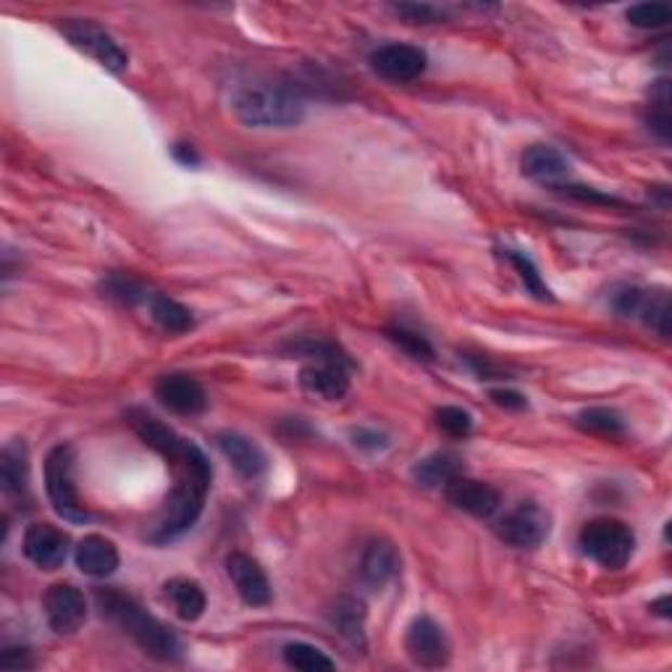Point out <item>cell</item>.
<instances>
[{"label": "cell", "mask_w": 672, "mask_h": 672, "mask_svg": "<svg viewBox=\"0 0 672 672\" xmlns=\"http://www.w3.org/2000/svg\"><path fill=\"white\" fill-rule=\"evenodd\" d=\"M173 158H177L179 164H184V166H197V164H201V155L192 151L190 145H177V147H173Z\"/></svg>", "instance_id": "obj_40"}, {"label": "cell", "mask_w": 672, "mask_h": 672, "mask_svg": "<svg viewBox=\"0 0 672 672\" xmlns=\"http://www.w3.org/2000/svg\"><path fill=\"white\" fill-rule=\"evenodd\" d=\"M42 609H46L48 625L59 636L77 633L87 620V599L82 589H77L74 583H53L42 596Z\"/></svg>", "instance_id": "obj_9"}, {"label": "cell", "mask_w": 672, "mask_h": 672, "mask_svg": "<svg viewBox=\"0 0 672 672\" xmlns=\"http://www.w3.org/2000/svg\"><path fill=\"white\" fill-rule=\"evenodd\" d=\"M457 476H463V460L454 452H434L413 465V478L426 489L447 487Z\"/></svg>", "instance_id": "obj_23"}, {"label": "cell", "mask_w": 672, "mask_h": 672, "mask_svg": "<svg viewBox=\"0 0 672 672\" xmlns=\"http://www.w3.org/2000/svg\"><path fill=\"white\" fill-rule=\"evenodd\" d=\"M328 622L354 649H365V605L354 596H339L328 609Z\"/></svg>", "instance_id": "obj_22"}, {"label": "cell", "mask_w": 672, "mask_h": 672, "mask_svg": "<svg viewBox=\"0 0 672 672\" xmlns=\"http://www.w3.org/2000/svg\"><path fill=\"white\" fill-rule=\"evenodd\" d=\"M672 9L668 3H638L628 9V22L641 29H659L670 24Z\"/></svg>", "instance_id": "obj_33"}, {"label": "cell", "mask_w": 672, "mask_h": 672, "mask_svg": "<svg viewBox=\"0 0 672 672\" xmlns=\"http://www.w3.org/2000/svg\"><path fill=\"white\" fill-rule=\"evenodd\" d=\"M232 111L245 127L286 129L305 118V103L295 87L282 82H247L232 95Z\"/></svg>", "instance_id": "obj_3"}, {"label": "cell", "mask_w": 672, "mask_h": 672, "mask_svg": "<svg viewBox=\"0 0 672 672\" xmlns=\"http://www.w3.org/2000/svg\"><path fill=\"white\" fill-rule=\"evenodd\" d=\"M129 426L134 428L137 437L145 441L151 450L164 454L173 468L177 483H173L171 494H168L160 518L147 531L151 544H171V541L184 537L201 520L214 470H210L208 457H205L201 447L182 439L173 428H168L166 423L153 418V415L132 410L129 413Z\"/></svg>", "instance_id": "obj_1"}, {"label": "cell", "mask_w": 672, "mask_h": 672, "mask_svg": "<svg viewBox=\"0 0 672 672\" xmlns=\"http://www.w3.org/2000/svg\"><path fill=\"white\" fill-rule=\"evenodd\" d=\"M147 308H151L153 321L158 323L166 334H186L195 326V319H192L190 310L166 295H151Z\"/></svg>", "instance_id": "obj_24"}, {"label": "cell", "mask_w": 672, "mask_h": 672, "mask_svg": "<svg viewBox=\"0 0 672 672\" xmlns=\"http://www.w3.org/2000/svg\"><path fill=\"white\" fill-rule=\"evenodd\" d=\"M502 258L507 260L509 266H513L515 271H518L520 282L522 286H526V292H531L533 297L541 302H552L555 297H552V289L544 284V279H541V273L537 269V263H533L531 258H528L526 253L520 250H502Z\"/></svg>", "instance_id": "obj_25"}, {"label": "cell", "mask_w": 672, "mask_h": 672, "mask_svg": "<svg viewBox=\"0 0 672 672\" xmlns=\"http://www.w3.org/2000/svg\"><path fill=\"white\" fill-rule=\"evenodd\" d=\"M155 400L177 415H197L208 408V395L201 382L186 373H168L155 384Z\"/></svg>", "instance_id": "obj_13"}, {"label": "cell", "mask_w": 672, "mask_h": 672, "mask_svg": "<svg viewBox=\"0 0 672 672\" xmlns=\"http://www.w3.org/2000/svg\"><path fill=\"white\" fill-rule=\"evenodd\" d=\"M0 489L9 500L29 496V452L22 439L9 441L0 452Z\"/></svg>", "instance_id": "obj_17"}, {"label": "cell", "mask_w": 672, "mask_h": 672, "mask_svg": "<svg viewBox=\"0 0 672 672\" xmlns=\"http://www.w3.org/2000/svg\"><path fill=\"white\" fill-rule=\"evenodd\" d=\"M557 190H563L565 195L576 197V201H583V203H596V205H622L618 197L612 195H602V192L591 190V186H557Z\"/></svg>", "instance_id": "obj_38"}, {"label": "cell", "mask_w": 672, "mask_h": 672, "mask_svg": "<svg viewBox=\"0 0 672 672\" xmlns=\"http://www.w3.org/2000/svg\"><path fill=\"white\" fill-rule=\"evenodd\" d=\"M491 400H494V404H500V408H507V410H522L528 404L526 397L515 389H491Z\"/></svg>", "instance_id": "obj_39"}, {"label": "cell", "mask_w": 672, "mask_h": 672, "mask_svg": "<svg viewBox=\"0 0 672 672\" xmlns=\"http://www.w3.org/2000/svg\"><path fill=\"white\" fill-rule=\"evenodd\" d=\"M59 29L77 51L95 59L108 72L121 74L129 66V55L118 46L116 37L92 18H61Z\"/></svg>", "instance_id": "obj_6"}, {"label": "cell", "mask_w": 672, "mask_h": 672, "mask_svg": "<svg viewBox=\"0 0 672 672\" xmlns=\"http://www.w3.org/2000/svg\"><path fill=\"white\" fill-rule=\"evenodd\" d=\"M352 444L358 447V450H365V452H382L389 447V439L384 437V434L373 431V428H354Z\"/></svg>", "instance_id": "obj_37"}, {"label": "cell", "mask_w": 672, "mask_h": 672, "mask_svg": "<svg viewBox=\"0 0 672 672\" xmlns=\"http://www.w3.org/2000/svg\"><path fill=\"white\" fill-rule=\"evenodd\" d=\"M371 66L378 77L389 79V82L404 85L423 77V72H426L428 66V55L415 46L389 42V46L376 48V51L371 53Z\"/></svg>", "instance_id": "obj_10"}, {"label": "cell", "mask_w": 672, "mask_h": 672, "mask_svg": "<svg viewBox=\"0 0 672 672\" xmlns=\"http://www.w3.org/2000/svg\"><path fill=\"white\" fill-rule=\"evenodd\" d=\"M216 441H219V450L223 452V457L234 465V470L240 473V476L258 478L260 473L266 470V465H269L263 450H260L255 441L242 437V434H234V431L219 434V439Z\"/></svg>", "instance_id": "obj_19"}, {"label": "cell", "mask_w": 672, "mask_h": 672, "mask_svg": "<svg viewBox=\"0 0 672 672\" xmlns=\"http://www.w3.org/2000/svg\"><path fill=\"white\" fill-rule=\"evenodd\" d=\"M103 295L121 305H129V308L151 300L147 286L142 284L140 279L129 276V273H108V276L103 279Z\"/></svg>", "instance_id": "obj_26"}, {"label": "cell", "mask_w": 672, "mask_h": 672, "mask_svg": "<svg viewBox=\"0 0 672 672\" xmlns=\"http://www.w3.org/2000/svg\"><path fill=\"white\" fill-rule=\"evenodd\" d=\"M404 651H408V657L413 659V664L426 670L444 668L452 655L444 628H441L434 618H428V615H421V618H415L408 625V633H404Z\"/></svg>", "instance_id": "obj_7"}, {"label": "cell", "mask_w": 672, "mask_h": 672, "mask_svg": "<svg viewBox=\"0 0 672 672\" xmlns=\"http://www.w3.org/2000/svg\"><path fill=\"white\" fill-rule=\"evenodd\" d=\"M0 668H5V670H29V668H35L33 651L24 649V646H5V649L0 651Z\"/></svg>", "instance_id": "obj_36"}, {"label": "cell", "mask_w": 672, "mask_h": 672, "mask_svg": "<svg viewBox=\"0 0 672 672\" xmlns=\"http://www.w3.org/2000/svg\"><path fill=\"white\" fill-rule=\"evenodd\" d=\"M437 426L447 434V437L463 439V437H468V434H470L473 415L468 413V410L452 408V404H447V408H439L437 410Z\"/></svg>", "instance_id": "obj_34"}, {"label": "cell", "mask_w": 672, "mask_h": 672, "mask_svg": "<svg viewBox=\"0 0 672 672\" xmlns=\"http://www.w3.org/2000/svg\"><path fill=\"white\" fill-rule=\"evenodd\" d=\"M670 596H662V599L651 602V612H657L659 618H670Z\"/></svg>", "instance_id": "obj_41"}, {"label": "cell", "mask_w": 672, "mask_h": 672, "mask_svg": "<svg viewBox=\"0 0 672 672\" xmlns=\"http://www.w3.org/2000/svg\"><path fill=\"white\" fill-rule=\"evenodd\" d=\"M46 491L55 515L68 522H87L92 515L79 500L77 483H74V450L68 444H55L46 457Z\"/></svg>", "instance_id": "obj_5"}, {"label": "cell", "mask_w": 672, "mask_h": 672, "mask_svg": "<svg viewBox=\"0 0 672 672\" xmlns=\"http://www.w3.org/2000/svg\"><path fill=\"white\" fill-rule=\"evenodd\" d=\"M638 321H644L646 326H649L651 332H657L659 336H670V295L668 292H649Z\"/></svg>", "instance_id": "obj_32"}, {"label": "cell", "mask_w": 672, "mask_h": 672, "mask_svg": "<svg viewBox=\"0 0 672 672\" xmlns=\"http://www.w3.org/2000/svg\"><path fill=\"white\" fill-rule=\"evenodd\" d=\"M98 609L105 620H111L121 633L140 646L145 655L160 662H179L182 659V641L171 628L153 618L134 596L118 589H98Z\"/></svg>", "instance_id": "obj_2"}, {"label": "cell", "mask_w": 672, "mask_h": 672, "mask_svg": "<svg viewBox=\"0 0 672 672\" xmlns=\"http://www.w3.org/2000/svg\"><path fill=\"white\" fill-rule=\"evenodd\" d=\"M164 596L171 605L173 615L184 622H197L205 615V607H208L203 586L192 578H171L164 586Z\"/></svg>", "instance_id": "obj_21"}, {"label": "cell", "mask_w": 672, "mask_h": 672, "mask_svg": "<svg viewBox=\"0 0 672 672\" xmlns=\"http://www.w3.org/2000/svg\"><path fill=\"white\" fill-rule=\"evenodd\" d=\"M282 655H284V662L289 664V668L302 670V672H321V670H334L336 668L332 657H326L321 649L305 644V641H292V644H286L282 649Z\"/></svg>", "instance_id": "obj_28"}, {"label": "cell", "mask_w": 672, "mask_h": 672, "mask_svg": "<svg viewBox=\"0 0 672 672\" xmlns=\"http://www.w3.org/2000/svg\"><path fill=\"white\" fill-rule=\"evenodd\" d=\"M22 550L40 570H59L68 557V537L51 522H35L24 533Z\"/></svg>", "instance_id": "obj_12"}, {"label": "cell", "mask_w": 672, "mask_h": 672, "mask_svg": "<svg viewBox=\"0 0 672 672\" xmlns=\"http://www.w3.org/2000/svg\"><path fill=\"white\" fill-rule=\"evenodd\" d=\"M358 572L360 581L371 591L387 589L397 578V572H400V552L387 539H373L365 544L363 555H360Z\"/></svg>", "instance_id": "obj_15"}, {"label": "cell", "mask_w": 672, "mask_h": 672, "mask_svg": "<svg viewBox=\"0 0 672 672\" xmlns=\"http://www.w3.org/2000/svg\"><path fill=\"white\" fill-rule=\"evenodd\" d=\"M520 166L528 179H537V182H546L555 186L559 179H565L570 173L568 158L552 145H531L526 153H522Z\"/></svg>", "instance_id": "obj_20"}, {"label": "cell", "mask_w": 672, "mask_h": 672, "mask_svg": "<svg viewBox=\"0 0 672 672\" xmlns=\"http://www.w3.org/2000/svg\"><path fill=\"white\" fill-rule=\"evenodd\" d=\"M74 563H77V568L82 570L85 576L108 578L118 570L121 557H118L114 541L101 537V533H90V537H85L77 544V550H74Z\"/></svg>", "instance_id": "obj_18"}, {"label": "cell", "mask_w": 672, "mask_h": 672, "mask_svg": "<svg viewBox=\"0 0 672 672\" xmlns=\"http://www.w3.org/2000/svg\"><path fill=\"white\" fill-rule=\"evenodd\" d=\"M300 387L326 402H339L350 391V365L310 363L300 371Z\"/></svg>", "instance_id": "obj_16"}, {"label": "cell", "mask_w": 672, "mask_h": 672, "mask_svg": "<svg viewBox=\"0 0 672 672\" xmlns=\"http://www.w3.org/2000/svg\"><path fill=\"white\" fill-rule=\"evenodd\" d=\"M286 352L305 354V358H313L315 363L350 365V360H347V354L341 352L339 345H334V341H326V339H313V336H308V339H300V341H292V345L286 347Z\"/></svg>", "instance_id": "obj_30"}, {"label": "cell", "mask_w": 672, "mask_h": 672, "mask_svg": "<svg viewBox=\"0 0 672 672\" xmlns=\"http://www.w3.org/2000/svg\"><path fill=\"white\" fill-rule=\"evenodd\" d=\"M496 533L515 550H537L550 537V515L537 502H522L496 522Z\"/></svg>", "instance_id": "obj_8"}, {"label": "cell", "mask_w": 672, "mask_h": 672, "mask_svg": "<svg viewBox=\"0 0 672 672\" xmlns=\"http://www.w3.org/2000/svg\"><path fill=\"white\" fill-rule=\"evenodd\" d=\"M227 576L234 583L236 594L245 605L250 607H266L271 602L273 591L266 570L260 568L258 559H253L245 552H232L227 557Z\"/></svg>", "instance_id": "obj_11"}, {"label": "cell", "mask_w": 672, "mask_h": 672, "mask_svg": "<svg viewBox=\"0 0 672 672\" xmlns=\"http://www.w3.org/2000/svg\"><path fill=\"white\" fill-rule=\"evenodd\" d=\"M391 11H395L397 16H402L408 24H437L444 18V11L428 3H400L391 5Z\"/></svg>", "instance_id": "obj_35"}, {"label": "cell", "mask_w": 672, "mask_h": 672, "mask_svg": "<svg viewBox=\"0 0 672 672\" xmlns=\"http://www.w3.org/2000/svg\"><path fill=\"white\" fill-rule=\"evenodd\" d=\"M578 428L586 434H596V437H607V439H618L625 434V423L615 410L607 408H591L583 410L581 415L576 418Z\"/></svg>", "instance_id": "obj_27"}, {"label": "cell", "mask_w": 672, "mask_h": 672, "mask_svg": "<svg viewBox=\"0 0 672 672\" xmlns=\"http://www.w3.org/2000/svg\"><path fill=\"white\" fill-rule=\"evenodd\" d=\"M578 544H581L583 555L594 559L599 568L620 570L633 557L636 537H633L631 526H625L622 520L596 518L583 526Z\"/></svg>", "instance_id": "obj_4"}, {"label": "cell", "mask_w": 672, "mask_h": 672, "mask_svg": "<svg viewBox=\"0 0 672 672\" xmlns=\"http://www.w3.org/2000/svg\"><path fill=\"white\" fill-rule=\"evenodd\" d=\"M444 494L452 507L463 509V513H468L473 515V518H481V520L491 518V515H494L502 504V494L491 487V483L476 481V478H465V476H457L454 481L447 483Z\"/></svg>", "instance_id": "obj_14"}, {"label": "cell", "mask_w": 672, "mask_h": 672, "mask_svg": "<svg viewBox=\"0 0 672 672\" xmlns=\"http://www.w3.org/2000/svg\"><path fill=\"white\" fill-rule=\"evenodd\" d=\"M387 336H389L391 345L400 347V350L408 354V358L423 360V363L434 360L431 341H428L426 336H421L418 332H413V328H408V326H389L387 328Z\"/></svg>", "instance_id": "obj_31"}, {"label": "cell", "mask_w": 672, "mask_h": 672, "mask_svg": "<svg viewBox=\"0 0 672 672\" xmlns=\"http://www.w3.org/2000/svg\"><path fill=\"white\" fill-rule=\"evenodd\" d=\"M646 127L651 129V134L659 137L662 142L670 140V87L664 79H659L651 90V103L646 108Z\"/></svg>", "instance_id": "obj_29"}]
</instances>
